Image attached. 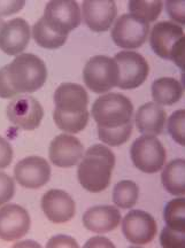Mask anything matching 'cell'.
Returning <instances> with one entry per match:
<instances>
[{
	"instance_id": "6da1fadb",
	"label": "cell",
	"mask_w": 185,
	"mask_h": 248,
	"mask_svg": "<svg viewBox=\"0 0 185 248\" xmlns=\"http://www.w3.org/2000/svg\"><path fill=\"white\" fill-rule=\"evenodd\" d=\"M115 155L105 145H93L85 152L77 170L79 184L92 193L105 191L110 184Z\"/></svg>"
},
{
	"instance_id": "7a4b0ae2",
	"label": "cell",
	"mask_w": 185,
	"mask_h": 248,
	"mask_svg": "<svg viewBox=\"0 0 185 248\" xmlns=\"http://www.w3.org/2000/svg\"><path fill=\"white\" fill-rule=\"evenodd\" d=\"M9 85L17 94L32 93L45 84L47 69L44 61L35 54H18L11 64L6 66Z\"/></svg>"
},
{
	"instance_id": "3957f363",
	"label": "cell",
	"mask_w": 185,
	"mask_h": 248,
	"mask_svg": "<svg viewBox=\"0 0 185 248\" xmlns=\"http://www.w3.org/2000/svg\"><path fill=\"white\" fill-rule=\"evenodd\" d=\"M134 106L130 99L120 93H108L94 101L91 114L98 128L118 129L132 122Z\"/></svg>"
},
{
	"instance_id": "277c9868",
	"label": "cell",
	"mask_w": 185,
	"mask_h": 248,
	"mask_svg": "<svg viewBox=\"0 0 185 248\" xmlns=\"http://www.w3.org/2000/svg\"><path fill=\"white\" fill-rule=\"evenodd\" d=\"M150 42L156 55L174 61L182 70L185 69V37L182 27L170 21L158 22L153 27Z\"/></svg>"
},
{
	"instance_id": "5b68a950",
	"label": "cell",
	"mask_w": 185,
	"mask_h": 248,
	"mask_svg": "<svg viewBox=\"0 0 185 248\" xmlns=\"http://www.w3.org/2000/svg\"><path fill=\"white\" fill-rule=\"evenodd\" d=\"M85 85L94 93H105L118 86L119 68L114 59L95 55L86 62L83 69Z\"/></svg>"
},
{
	"instance_id": "8992f818",
	"label": "cell",
	"mask_w": 185,
	"mask_h": 248,
	"mask_svg": "<svg viewBox=\"0 0 185 248\" xmlns=\"http://www.w3.org/2000/svg\"><path fill=\"white\" fill-rule=\"evenodd\" d=\"M130 155L136 168L146 173L158 172L163 168L167 159V153L161 141L149 135L136 139L131 146Z\"/></svg>"
},
{
	"instance_id": "52a82bcc",
	"label": "cell",
	"mask_w": 185,
	"mask_h": 248,
	"mask_svg": "<svg viewBox=\"0 0 185 248\" xmlns=\"http://www.w3.org/2000/svg\"><path fill=\"white\" fill-rule=\"evenodd\" d=\"M43 18L55 32L68 36L81 24L82 14L78 4L74 0H53L46 5Z\"/></svg>"
},
{
	"instance_id": "ba28073f",
	"label": "cell",
	"mask_w": 185,
	"mask_h": 248,
	"mask_svg": "<svg viewBox=\"0 0 185 248\" xmlns=\"http://www.w3.org/2000/svg\"><path fill=\"white\" fill-rule=\"evenodd\" d=\"M119 68L118 86L122 90L137 89L146 80L150 67L143 55L134 51H122L114 57Z\"/></svg>"
},
{
	"instance_id": "9c48e42d",
	"label": "cell",
	"mask_w": 185,
	"mask_h": 248,
	"mask_svg": "<svg viewBox=\"0 0 185 248\" xmlns=\"http://www.w3.org/2000/svg\"><path fill=\"white\" fill-rule=\"evenodd\" d=\"M150 23L131 14H124L116 20L112 29V39L119 47L135 49L146 42Z\"/></svg>"
},
{
	"instance_id": "30bf717a",
	"label": "cell",
	"mask_w": 185,
	"mask_h": 248,
	"mask_svg": "<svg viewBox=\"0 0 185 248\" xmlns=\"http://www.w3.org/2000/svg\"><path fill=\"white\" fill-rule=\"evenodd\" d=\"M8 120L17 128L31 131L41 125L44 116L41 102L31 95H21L7 105Z\"/></svg>"
},
{
	"instance_id": "8fae6325",
	"label": "cell",
	"mask_w": 185,
	"mask_h": 248,
	"mask_svg": "<svg viewBox=\"0 0 185 248\" xmlns=\"http://www.w3.org/2000/svg\"><path fill=\"white\" fill-rule=\"evenodd\" d=\"M122 232L130 244L143 246L155 238L158 225L152 215L144 210H131L124 216Z\"/></svg>"
},
{
	"instance_id": "7c38bea8",
	"label": "cell",
	"mask_w": 185,
	"mask_h": 248,
	"mask_svg": "<svg viewBox=\"0 0 185 248\" xmlns=\"http://www.w3.org/2000/svg\"><path fill=\"white\" fill-rule=\"evenodd\" d=\"M14 176L21 186L36 190L50 181L51 167L47 161L41 156H28L16 163Z\"/></svg>"
},
{
	"instance_id": "4fadbf2b",
	"label": "cell",
	"mask_w": 185,
	"mask_h": 248,
	"mask_svg": "<svg viewBox=\"0 0 185 248\" xmlns=\"http://www.w3.org/2000/svg\"><path fill=\"white\" fill-rule=\"evenodd\" d=\"M31 224L29 213L18 204L0 207V239L14 241L24 237Z\"/></svg>"
},
{
	"instance_id": "5bb4252c",
	"label": "cell",
	"mask_w": 185,
	"mask_h": 248,
	"mask_svg": "<svg viewBox=\"0 0 185 248\" xmlns=\"http://www.w3.org/2000/svg\"><path fill=\"white\" fill-rule=\"evenodd\" d=\"M82 14L84 23L94 32H105L112 26L118 14L113 0H85Z\"/></svg>"
},
{
	"instance_id": "9a60e30c",
	"label": "cell",
	"mask_w": 185,
	"mask_h": 248,
	"mask_svg": "<svg viewBox=\"0 0 185 248\" xmlns=\"http://www.w3.org/2000/svg\"><path fill=\"white\" fill-rule=\"evenodd\" d=\"M84 147L75 136L62 135L57 136L50 145L48 155H50L51 162L55 167L60 168H70L76 166L83 157Z\"/></svg>"
},
{
	"instance_id": "2e32d148",
	"label": "cell",
	"mask_w": 185,
	"mask_h": 248,
	"mask_svg": "<svg viewBox=\"0 0 185 248\" xmlns=\"http://www.w3.org/2000/svg\"><path fill=\"white\" fill-rule=\"evenodd\" d=\"M54 111L67 115L85 113L89 104L88 92L82 85L75 83H62L54 93Z\"/></svg>"
},
{
	"instance_id": "e0dca14e",
	"label": "cell",
	"mask_w": 185,
	"mask_h": 248,
	"mask_svg": "<svg viewBox=\"0 0 185 248\" xmlns=\"http://www.w3.org/2000/svg\"><path fill=\"white\" fill-rule=\"evenodd\" d=\"M42 209L51 222L61 224L69 222L75 216V201L62 190H50L43 195Z\"/></svg>"
},
{
	"instance_id": "ac0fdd59",
	"label": "cell",
	"mask_w": 185,
	"mask_h": 248,
	"mask_svg": "<svg viewBox=\"0 0 185 248\" xmlns=\"http://www.w3.org/2000/svg\"><path fill=\"white\" fill-rule=\"evenodd\" d=\"M30 28L24 18L8 21L0 31V49L8 55H18L29 44Z\"/></svg>"
},
{
	"instance_id": "d6986e66",
	"label": "cell",
	"mask_w": 185,
	"mask_h": 248,
	"mask_svg": "<svg viewBox=\"0 0 185 248\" xmlns=\"http://www.w3.org/2000/svg\"><path fill=\"white\" fill-rule=\"evenodd\" d=\"M121 222V213L113 206H95L83 215V225L94 233H107L115 230Z\"/></svg>"
},
{
	"instance_id": "ffe728a7",
	"label": "cell",
	"mask_w": 185,
	"mask_h": 248,
	"mask_svg": "<svg viewBox=\"0 0 185 248\" xmlns=\"http://www.w3.org/2000/svg\"><path fill=\"white\" fill-rule=\"evenodd\" d=\"M136 125L143 135L158 136L165 128L167 114L166 110L155 102H147L138 108L136 113Z\"/></svg>"
},
{
	"instance_id": "44dd1931",
	"label": "cell",
	"mask_w": 185,
	"mask_h": 248,
	"mask_svg": "<svg viewBox=\"0 0 185 248\" xmlns=\"http://www.w3.org/2000/svg\"><path fill=\"white\" fill-rule=\"evenodd\" d=\"M183 95V86L176 78L161 77L152 84V97L155 104L171 106L181 100Z\"/></svg>"
},
{
	"instance_id": "7402d4cb",
	"label": "cell",
	"mask_w": 185,
	"mask_h": 248,
	"mask_svg": "<svg viewBox=\"0 0 185 248\" xmlns=\"http://www.w3.org/2000/svg\"><path fill=\"white\" fill-rule=\"evenodd\" d=\"M161 181L169 193L183 197L185 194V161L177 159L169 162L163 169Z\"/></svg>"
},
{
	"instance_id": "603a6c76",
	"label": "cell",
	"mask_w": 185,
	"mask_h": 248,
	"mask_svg": "<svg viewBox=\"0 0 185 248\" xmlns=\"http://www.w3.org/2000/svg\"><path fill=\"white\" fill-rule=\"evenodd\" d=\"M32 37L35 42L39 46L48 49L59 48L64 45L67 42L68 36L60 35L52 30L47 24L45 23L44 18H39L38 22H36L32 27Z\"/></svg>"
},
{
	"instance_id": "cb8c5ba5",
	"label": "cell",
	"mask_w": 185,
	"mask_h": 248,
	"mask_svg": "<svg viewBox=\"0 0 185 248\" xmlns=\"http://www.w3.org/2000/svg\"><path fill=\"white\" fill-rule=\"evenodd\" d=\"M139 197V188L132 181H121L115 185L113 191V201L122 209L134 207Z\"/></svg>"
},
{
	"instance_id": "d4e9b609",
	"label": "cell",
	"mask_w": 185,
	"mask_h": 248,
	"mask_svg": "<svg viewBox=\"0 0 185 248\" xmlns=\"http://www.w3.org/2000/svg\"><path fill=\"white\" fill-rule=\"evenodd\" d=\"M128 7L131 15L144 21V22L150 23L154 22L161 14L163 2L160 0H153V1L131 0V1H129Z\"/></svg>"
},
{
	"instance_id": "484cf974",
	"label": "cell",
	"mask_w": 185,
	"mask_h": 248,
	"mask_svg": "<svg viewBox=\"0 0 185 248\" xmlns=\"http://www.w3.org/2000/svg\"><path fill=\"white\" fill-rule=\"evenodd\" d=\"M163 217L168 226L175 230L185 232V201L177 198L169 201L163 210Z\"/></svg>"
},
{
	"instance_id": "4316f807",
	"label": "cell",
	"mask_w": 185,
	"mask_h": 248,
	"mask_svg": "<svg viewBox=\"0 0 185 248\" xmlns=\"http://www.w3.org/2000/svg\"><path fill=\"white\" fill-rule=\"evenodd\" d=\"M89 111L78 114V115H67V114H60L54 111L53 120L57 126L62 131L67 133H78L81 132L89 122Z\"/></svg>"
},
{
	"instance_id": "83f0119b",
	"label": "cell",
	"mask_w": 185,
	"mask_h": 248,
	"mask_svg": "<svg viewBox=\"0 0 185 248\" xmlns=\"http://www.w3.org/2000/svg\"><path fill=\"white\" fill-rule=\"evenodd\" d=\"M132 132V122L118 129L98 128V137L109 146H120L128 141Z\"/></svg>"
},
{
	"instance_id": "f1b7e54d",
	"label": "cell",
	"mask_w": 185,
	"mask_h": 248,
	"mask_svg": "<svg viewBox=\"0 0 185 248\" xmlns=\"http://www.w3.org/2000/svg\"><path fill=\"white\" fill-rule=\"evenodd\" d=\"M168 131L172 139L180 145H185V110L178 109L170 116Z\"/></svg>"
},
{
	"instance_id": "f546056e",
	"label": "cell",
	"mask_w": 185,
	"mask_h": 248,
	"mask_svg": "<svg viewBox=\"0 0 185 248\" xmlns=\"http://www.w3.org/2000/svg\"><path fill=\"white\" fill-rule=\"evenodd\" d=\"M160 243L165 248H183L185 246V232L166 226L160 234Z\"/></svg>"
},
{
	"instance_id": "4dcf8cb0",
	"label": "cell",
	"mask_w": 185,
	"mask_h": 248,
	"mask_svg": "<svg viewBox=\"0 0 185 248\" xmlns=\"http://www.w3.org/2000/svg\"><path fill=\"white\" fill-rule=\"evenodd\" d=\"M15 193V184L7 173L0 171V206L8 202Z\"/></svg>"
},
{
	"instance_id": "1f68e13d",
	"label": "cell",
	"mask_w": 185,
	"mask_h": 248,
	"mask_svg": "<svg viewBox=\"0 0 185 248\" xmlns=\"http://www.w3.org/2000/svg\"><path fill=\"white\" fill-rule=\"evenodd\" d=\"M184 5V1H177V0L176 1H175V0H171V1L166 2V8H167L168 15L175 21V22L181 24L185 23Z\"/></svg>"
},
{
	"instance_id": "d6a6232c",
	"label": "cell",
	"mask_w": 185,
	"mask_h": 248,
	"mask_svg": "<svg viewBox=\"0 0 185 248\" xmlns=\"http://www.w3.org/2000/svg\"><path fill=\"white\" fill-rule=\"evenodd\" d=\"M26 1L23 0H0V18L13 15L23 8Z\"/></svg>"
},
{
	"instance_id": "836d02e7",
	"label": "cell",
	"mask_w": 185,
	"mask_h": 248,
	"mask_svg": "<svg viewBox=\"0 0 185 248\" xmlns=\"http://www.w3.org/2000/svg\"><path fill=\"white\" fill-rule=\"evenodd\" d=\"M13 160V148L12 145L4 139L0 137V169L7 168Z\"/></svg>"
},
{
	"instance_id": "e575fe53",
	"label": "cell",
	"mask_w": 185,
	"mask_h": 248,
	"mask_svg": "<svg viewBox=\"0 0 185 248\" xmlns=\"http://www.w3.org/2000/svg\"><path fill=\"white\" fill-rule=\"evenodd\" d=\"M18 95L16 92L12 89L7 79V74H6V66L0 69V98L11 99Z\"/></svg>"
},
{
	"instance_id": "d590c367",
	"label": "cell",
	"mask_w": 185,
	"mask_h": 248,
	"mask_svg": "<svg viewBox=\"0 0 185 248\" xmlns=\"http://www.w3.org/2000/svg\"><path fill=\"white\" fill-rule=\"evenodd\" d=\"M46 247L52 248V247H78L77 241L72 237H68V235H55V237L51 238L48 244L46 245Z\"/></svg>"
},
{
	"instance_id": "8d00e7d4",
	"label": "cell",
	"mask_w": 185,
	"mask_h": 248,
	"mask_svg": "<svg viewBox=\"0 0 185 248\" xmlns=\"http://www.w3.org/2000/svg\"><path fill=\"white\" fill-rule=\"evenodd\" d=\"M84 247H114L112 241L104 237H94L86 243Z\"/></svg>"
},
{
	"instance_id": "74e56055",
	"label": "cell",
	"mask_w": 185,
	"mask_h": 248,
	"mask_svg": "<svg viewBox=\"0 0 185 248\" xmlns=\"http://www.w3.org/2000/svg\"><path fill=\"white\" fill-rule=\"evenodd\" d=\"M5 21H2L1 20V18H0V31H1V29H2V27H4L5 26Z\"/></svg>"
}]
</instances>
